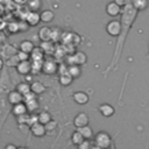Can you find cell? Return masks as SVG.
<instances>
[{
	"mask_svg": "<svg viewBox=\"0 0 149 149\" xmlns=\"http://www.w3.org/2000/svg\"><path fill=\"white\" fill-rule=\"evenodd\" d=\"M41 21V14H38L36 10H31L26 16V22L29 26H37Z\"/></svg>",
	"mask_w": 149,
	"mask_h": 149,
	"instance_id": "obj_6",
	"label": "cell"
},
{
	"mask_svg": "<svg viewBox=\"0 0 149 149\" xmlns=\"http://www.w3.org/2000/svg\"><path fill=\"white\" fill-rule=\"evenodd\" d=\"M17 58H19V61H27V59H29V54L28 52H24V51H19L17 52Z\"/></svg>",
	"mask_w": 149,
	"mask_h": 149,
	"instance_id": "obj_28",
	"label": "cell"
},
{
	"mask_svg": "<svg viewBox=\"0 0 149 149\" xmlns=\"http://www.w3.org/2000/svg\"><path fill=\"white\" fill-rule=\"evenodd\" d=\"M133 1V6L136 8V9H146L147 6H148V1L147 0H132Z\"/></svg>",
	"mask_w": 149,
	"mask_h": 149,
	"instance_id": "obj_25",
	"label": "cell"
},
{
	"mask_svg": "<svg viewBox=\"0 0 149 149\" xmlns=\"http://www.w3.org/2000/svg\"><path fill=\"white\" fill-rule=\"evenodd\" d=\"M30 130H31V134L36 137H42L45 135L47 133V128H45V125L38 122V121H35L34 123L30 125Z\"/></svg>",
	"mask_w": 149,
	"mask_h": 149,
	"instance_id": "obj_3",
	"label": "cell"
},
{
	"mask_svg": "<svg viewBox=\"0 0 149 149\" xmlns=\"http://www.w3.org/2000/svg\"><path fill=\"white\" fill-rule=\"evenodd\" d=\"M38 37L41 41H50L52 38V29L49 27H42L38 30Z\"/></svg>",
	"mask_w": 149,
	"mask_h": 149,
	"instance_id": "obj_11",
	"label": "cell"
},
{
	"mask_svg": "<svg viewBox=\"0 0 149 149\" xmlns=\"http://www.w3.org/2000/svg\"><path fill=\"white\" fill-rule=\"evenodd\" d=\"M28 6L31 8V10H37L41 6V1L40 0H29L28 1Z\"/></svg>",
	"mask_w": 149,
	"mask_h": 149,
	"instance_id": "obj_27",
	"label": "cell"
},
{
	"mask_svg": "<svg viewBox=\"0 0 149 149\" xmlns=\"http://www.w3.org/2000/svg\"><path fill=\"white\" fill-rule=\"evenodd\" d=\"M84 140H85V137L81 135V133H80L78 129H77V130L71 135V141H72V143H73V144H76V146L80 144Z\"/></svg>",
	"mask_w": 149,
	"mask_h": 149,
	"instance_id": "obj_23",
	"label": "cell"
},
{
	"mask_svg": "<svg viewBox=\"0 0 149 149\" xmlns=\"http://www.w3.org/2000/svg\"><path fill=\"white\" fill-rule=\"evenodd\" d=\"M77 129L81 133V135H83L86 140H91V139L93 137V130H92V128H91L88 125L83 126V127H79V128H77Z\"/></svg>",
	"mask_w": 149,
	"mask_h": 149,
	"instance_id": "obj_19",
	"label": "cell"
},
{
	"mask_svg": "<svg viewBox=\"0 0 149 149\" xmlns=\"http://www.w3.org/2000/svg\"><path fill=\"white\" fill-rule=\"evenodd\" d=\"M71 81H72V77H71V74L68 71L64 72V73H61V76H59V83L62 85H69Z\"/></svg>",
	"mask_w": 149,
	"mask_h": 149,
	"instance_id": "obj_24",
	"label": "cell"
},
{
	"mask_svg": "<svg viewBox=\"0 0 149 149\" xmlns=\"http://www.w3.org/2000/svg\"><path fill=\"white\" fill-rule=\"evenodd\" d=\"M54 17H55V14H54L52 10L45 9V10H43V12L41 13V21H42V22H45V23L51 22V21L54 20Z\"/></svg>",
	"mask_w": 149,
	"mask_h": 149,
	"instance_id": "obj_20",
	"label": "cell"
},
{
	"mask_svg": "<svg viewBox=\"0 0 149 149\" xmlns=\"http://www.w3.org/2000/svg\"><path fill=\"white\" fill-rule=\"evenodd\" d=\"M120 7H121V6L118 5L115 1L109 2V3H107V6H106V13H107L109 16L114 17V16H116V15L120 14V12H121V8H120Z\"/></svg>",
	"mask_w": 149,
	"mask_h": 149,
	"instance_id": "obj_7",
	"label": "cell"
},
{
	"mask_svg": "<svg viewBox=\"0 0 149 149\" xmlns=\"http://www.w3.org/2000/svg\"><path fill=\"white\" fill-rule=\"evenodd\" d=\"M68 72L71 74V77L72 78H76V77H78V76H80V65H78V64H71L69 68H68Z\"/></svg>",
	"mask_w": 149,
	"mask_h": 149,
	"instance_id": "obj_22",
	"label": "cell"
},
{
	"mask_svg": "<svg viewBox=\"0 0 149 149\" xmlns=\"http://www.w3.org/2000/svg\"><path fill=\"white\" fill-rule=\"evenodd\" d=\"M121 22L118 20H112L107 23L106 26V31L111 35V36H120L121 34Z\"/></svg>",
	"mask_w": 149,
	"mask_h": 149,
	"instance_id": "obj_2",
	"label": "cell"
},
{
	"mask_svg": "<svg viewBox=\"0 0 149 149\" xmlns=\"http://www.w3.org/2000/svg\"><path fill=\"white\" fill-rule=\"evenodd\" d=\"M88 122H90V118H88V115L86 113H79L73 119V125L77 128L83 127V126H86V125H88Z\"/></svg>",
	"mask_w": 149,
	"mask_h": 149,
	"instance_id": "obj_5",
	"label": "cell"
},
{
	"mask_svg": "<svg viewBox=\"0 0 149 149\" xmlns=\"http://www.w3.org/2000/svg\"><path fill=\"white\" fill-rule=\"evenodd\" d=\"M20 50L30 54L34 50V43L31 41H29V40H24V41L20 42Z\"/></svg>",
	"mask_w": 149,
	"mask_h": 149,
	"instance_id": "obj_17",
	"label": "cell"
},
{
	"mask_svg": "<svg viewBox=\"0 0 149 149\" xmlns=\"http://www.w3.org/2000/svg\"><path fill=\"white\" fill-rule=\"evenodd\" d=\"M94 143L98 148H101V149H106V148H109L111 144H112V139L111 136L105 133V132H99L95 136H94Z\"/></svg>",
	"mask_w": 149,
	"mask_h": 149,
	"instance_id": "obj_1",
	"label": "cell"
},
{
	"mask_svg": "<svg viewBox=\"0 0 149 149\" xmlns=\"http://www.w3.org/2000/svg\"><path fill=\"white\" fill-rule=\"evenodd\" d=\"M12 112H13V114L17 118V116H20V115L26 114V113L28 112V109H27L26 104L22 101V102H19V104L13 105V109H12Z\"/></svg>",
	"mask_w": 149,
	"mask_h": 149,
	"instance_id": "obj_13",
	"label": "cell"
},
{
	"mask_svg": "<svg viewBox=\"0 0 149 149\" xmlns=\"http://www.w3.org/2000/svg\"><path fill=\"white\" fill-rule=\"evenodd\" d=\"M118 5H120V6H126L127 3H128V0H114Z\"/></svg>",
	"mask_w": 149,
	"mask_h": 149,
	"instance_id": "obj_31",
	"label": "cell"
},
{
	"mask_svg": "<svg viewBox=\"0 0 149 149\" xmlns=\"http://www.w3.org/2000/svg\"><path fill=\"white\" fill-rule=\"evenodd\" d=\"M16 70H17V72L20 74L26 76V74L31 72V63L28 59L27 61H20L17 63V65H16Z\"/></svg>",
	"mask_w": 149,
	"mask_h": 149,
	"instance_id": "obj_4",
	"label": "cell"
},
{
	"mask_svg": "<svg viewBox=\"0 0 149 149\" xmlns=\"http://www.w3.org/2000/svg\"><path fill=\"white\" fill-rule=\"evenodd\" d=\"M24 104H26V106H27L28 112H30V113L36 112V111L38 109V107H40L37 100L35 99V97H34V98H30V99H26V100H24Z\"/></svg>",
	"mask_w": 149,
	"mask_h": 149,
	"instance_id": "obj_14",
	"label": "cell"
},
{
	"mask_svg": "<svg viewBox=\"0 0 149 149\" xmlns=\"http://www.w3.org/2000/svg\"><path fill=\"white\" fill-rule=\"evenodd\" d=\"M8 101L12 104V105H15V104H19V102H22L24 101V95L21 94L19 91H10L8 93Z\"/></svg>",
	"mask_w": 149,
	"mask_h": 149,
	"instance_id": "obj_8",
	"label": "cell"
},
{
	"mask_svg": "<svg viewBox=\"0 0 149 149\" xmlns=\"http://www.w3.org/2000/svg\"><path fill=\"white\" fill-rule=\"evenodd\" d=\"M6 148H7V149H9V148H13V149H15L16 147H15V146H13V144H8V146H6Z\"/></svg>",
	"mask_w": 149,
	"mask_h": 149,
	"instance_id": "obj_32",
	"label": "cell"
},
{
	"mask_svg": "<svg viewBox=\"0 0 149 149\" xmlns=\"http://www.w3.org/2000/svg\"><path fill=\"white\" fill-rule=\"evenodd\" d=\"M50 47H54L52 43H51V40H50V41H42V43H41V48H42L43 51H45V52H50V51H51V50H50Z\"/></svg>",
	"mask_w": 149,
	"mask_h": 149,
	"instance_id": "obj_26",
	"label": "cell"
},
{
	"mask_svg": "<svg viewBox=\"0 0 149 149\" xmlns=\"http://www.w3.org/2000/svg\"><path fill=\"white\" fill-rule=\"evenodd\" d=\"M86 62H87V57H86V55H85L84 52H81V51H79V52H77V54H74V55L72 56V63H74V64L83 65V64H85Z\"/></svg>",
	"mask_w": 149,
	"mask_h": 149,
	"instance_id": "obj_15",
	"label": "cell"
},
{
	"mask_svg": "<svg viewBox=\"0 0 149 149\" xmlns=\"http://www.w3.org/2000/svg\"><path fill=\"white\" fill-rule=\"evenodd\" d=\"M16 91H19L21 94H23V95H26V94H28L29 92H31V88H30V84L29 83H26V81H22V83H19L17 85H16V88H15Z\"/></svg>",
	"mask_w": 149,
	"mask_h": 149,
	"instance_id": "obj_18",
	"label": "cell"
},
{
	"mask_svg": "<svg viewBox=\"0 0 149 149\" xmlns=\"http://www.w3.org/2000/svg\"><path fill=\"white\" fill-rule=\"evenodd\" d=\"M72 98H73L74 102H77L78 105H85L88 102V95H87V93H85L83 91L74 92Z\"/></svg>",
	"mask_w": 149,
	"mask_h": 149,
	"instance_id": "obj_10",
	"label": "cell"
},
{
	"mask_svg": "<svg viewBox=\"0 0 149 149\" xmlns=\"http://www.w3.org/2000/svg\"><path fill=\"white\" fill-rule=\"evenodd\" d=\"M98 111L100 112V114L102 115V116H105V118H109V116H112L113 114H114V107L112 106V105H109V104H102V105H100L99 107H98Z\"/></svg>",
	"mask_w": 149,
	"mask_h": 149,
	"instance_id": "obj_9",
	"label": "cell"
},
{
	"mask_svg": "<svg viewBox=\"0 0 149 149\" xmlns=\"http://www.w3.org/2000/svg\"><path fill=\"white\" fill-rule=\"evenodd\" d=\"M77 147H78L79 149H88V148H90V142H88V140L85 139V140H84L80 144H78Z\"/></svg>",
	"mask_w": 149,
	"mask_h": 149,
	"instance_id": "obj_30",
	"label": "cell"
},
{
	"mask_svg": "<svg viewBox=\"0 0 149 149\" xmlns=\"http://www.w3.org/2000/svg\"><path fill=\"white\" fill-rule=\"evenodd\" d=\"M30 88H31V92L35 93V94H41V93H43L45 91V86L40 81L30 83Z\"/></svg>",
	"mask_w": 149,
	"mask_h": 149,
	"instance_id": "obj_16",
	"label": "cell"
},
{
	"mask_svg": "<svg viewBox=\"0 0 149 149\" xmlns=\"http://www.w3.org/2000/svg\"><path fill=\"white\" fill-rule=\"evenodd\" d=\"M57 127V122L55 120H50L48 123H45V128L47 130H55Z\"/></svg>",
	"mask_w": 149,
	"mask_h": 149,
	"instance_id": "obj_29",
	"label": "cell"
},
{
	"mask_svg": "<svg viewBox=\"0 0 149 149\" xmlns=\"http://www.w3.org/2000/svg\"><path fill=\"white\" fill-rule=\"evenodd\" d=\"M56 70H57L56 63L52 62V61H50V59L45 61V62L42 64V71H43L44 73H47V74L54 73V72H56Z\"/></svg>",
	"mask_w": 149,
	"mask_h": 149,
	"instance_id": "obj_12",
	"label": "cell"
},
{
	"mask_svg": "<svg viewBox=\"0 0 149 149\" xmlns=\"http://www.w3.org/2000/svg\"><path fill=\"white\" fill-rule=\"evenodd\" d=\"M50 120H51V115H50V113L47 112V111H42V112H40V113L37 114V121L41 122V123H43V125L48 123Z\"/></svg>",
	"mask_w": 149,
	"mask_h": 149,
	"instance_id": "obj_21",
	"label": "cell"
}]
</instances>
